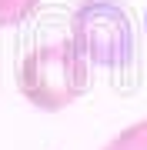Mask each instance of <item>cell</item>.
I'll list each match as a JSON object with an SVG mask.
<instances>
[{
  "label": "cell",
  "mask_w": 147,
  "mask_h": 150,
  "mask_svg": "<svg viewBox=\"0 0 147 150\" xmlns=\"http://www.w3.org/2000/svg\"><path fill=\"white\" fill-rule=\"evenodd\" d=\"M17 90L30 107L57 113L90 90V64L80 57L70 37L37 43L17 60Z\"/></svg>",
  "instance_id": "cell-1"
},
{
  "label": "cell",
  "mask_w": 147,
  "mask_h": 150,
  "mask_svg": "<svg viewBox=\"0 0 147 150\" xmlns=\"http://www.w3.org/2000/svg\"><path fill=\"white\" fill-rule=\"evenodd\" d=\"M70 40L90 67L131 70L137 60V30L120 0H80L70 17Z\"/></svg>",
  "instance_id": "cell-2"
},
{
  "label": "cell",
  "mask_w": 147,
  "mask_h": 150,
  "mask_svg": "<svg viewBox=\"0 0 147 150\" xmlns=\"http://www.w3.org/2000/svg\"><path fill=\"white\" fill-rule=\"evenodd\" d=\"M104 150H147V117L137 123H127L120 134H114L104 144Z\"/></svg>",
  "instance_id": "cell-3"
},
{
  "label": "cell",
  "mask_w": 147,
  "mask_h": 150,
  "mask_svg": "<svg viewBox=\"0 0 147 150\" xmlns=\"http://www.w3.org/2000/svg\"><path fill=\"white\" fill-rule=\"evenodd\" d=\"M40 7V0H0V27H17Z\"/></svg>",
  "instance_id": "cell-4"
},
{
  "label": "cell",
  "mask_w": 147,
  "mask_h": 150,
  "mask_svg": "<svg viewBox=\"0 0 147 150\" xmlns=\"http://www.w3.org/2000/svg\"><path fill=\"white\" fill-rule=\"evenodd\" d=\"M144 30H147V10H144Z\"/></svg>",
  "instance_id": "cell-5"
}]
</instances>
